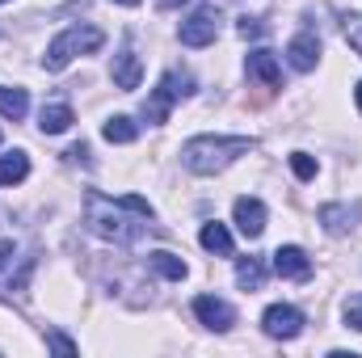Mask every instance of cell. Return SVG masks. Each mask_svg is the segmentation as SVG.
Masks as SVG:
<instances>
[{"label":"cell","instance_id":"cell-24","mask_svg":"<svg viewBox=\"0 0 362 358\" xmlns=\"http://www.w3.org/2000/svg\"><path fill=\"white\" fill-rule=\"evenodd\" d=\"M47 346L59 350V354H76V350H81V346H76L72 337H64V333H47Z\"/></svg>","mask_w":362,"mask_h":358},{"label":"cell","instance_id":"cell-3","mask_svg":"<svg viewBox=\"0 0 362 358\" xmlns=\"http://www.w3.org/2000/svg\"><path fill=\"white\" fill-rule=\"evenodd\" d=\"M101 42H105V34H101L97 25H68L64 34H55V38L47 42L42 68H47V72H64L76 55H93V51H101Z\"/></svg>","mask_w":362,"mask_h":358},{"label":"cell","instance_id":"cell-20","mask_svg":"<svg viewBox=\"0 0 362 358\" xmlns=\"http://www.w3.org/2000/svg\"><path fill=\"white\" fill-rule=\"evenodd\" d=\"M236 282H240L245 291H262V282H266V266H262L257 258H240V262H236Z\"/></svg>","mask_w":362,"mask_h":358},{"label":"cell","instance_id":"cell-14","mask_svg":"<svg viewBox=\"0 0 362 358\" xmlns=\"http://www.w3.org/2000/svg\"><path fill=\"white\" fill-rule=\"evenodd\" d=\"M72 122H76V114H72V105H64V101L42 105V114H38V131H42V135H64Z\"/></svg>","mask_w":362,"mask_h":358},{"label":"cell","instance_id":"cell-28","mask_svg":"<svg viewBox=\"0 0 362 358\" xmlns=\"http://www.w3.org/2000/svg\"><path fill=\"white\" fill-rule=\"evenodd\" d=\"M181 0H160V8H177Z\"/></svg>","mask_w":362,"mask_h":358},{"label":"cell","instance_id":"cell-30","mask_svg":"<svg viewBox=\"0 0 362 358\" xmlns=\"http://www.w3.org/2000/svg\"><path fill=\"white\" fill-rule=\"evenodd\" d=\"M114 4H127V8H135V4H139V0H114Z\"/></svg>","mask_w":362,"mask_h":358},{"label":"cell","instance_id":"cell-31","mask_svg":"<svg viewBox=\"0 0 362 358\" xmlns=\"http://www.w3.org/2000/svg\"><path fill=\"white\" fill-rule=\"evenodd\" d=\"M0 4H4V0H0Z\"/></svg>","mask_w":362,"mask_h":358},{"label":"cell","instance_id":"cell-22","mask_svg":"<svg viewBox=\"0 0 362 358\" xmlns=\"http://www.w3.org/2000/svg\"><path fill=\"white\" fill-rule=\"evenodd\" d=\"M341 30H346V42L362 55V13H346L341 17Z\"/></svg>","mask_w":362,"mask_h":358},{"label":"cell","instance_id":"cell-25","mask_svg":"<svg viewBox=\"0 0 362 358\" xmlns=\"http://www.w3.org/2000/svg\"><path fill=\"white\" fill-rule=\"evenodd\" d=\"M346 325L362 333V299H350V304H346Z\"/></svg>","mask_w":362,"mask_h":358},{"label":"cell","instance_id":"cell-18","mask_svg":"<svg viewBox=\"0 0 362 358\" xmlns=\"http://www.w3.org/2000/svg\"><path fill=\"white\" fill-rule=\"evenodd\" d=\"M101 135H105L110 144H135V135H139V127H135V118H127V114H114V118H105V127H101Z\"/></svg>","mask_w":362,"mask_h":358},{"label":"cell","instance_id":"cell-6","mask_svg":"<svg viewBox=\"0 0 362 358\" xmlns=\"http://www.w3.org/2000/svg\"><path fill=\"white\" fill-rule=\"evenodd\" d=\"M177 38L185 47H211L215 38H219V13L215 8H198V13H189L185 21H181Z\"/></svg>","mask_w":362,"mask_h":358},{"label":"cell","instance_id":"cell-13","mask_svg":"<svg viewBox=\"0 0 362 358\" xmlns=\"http://www.w3.org/2000/svg\"><path fill=\"white\" fill-rule=\"evenodd\" d=\"M25 262H34L30 253H21V245H17V236L13 232H0V282L4 287H13V266H25Z\"/></svg>","mask_w":362,"mask_h":358},{"label":"cell","instance_id":"cell-2","mask_svg":"<svg viewBox=\"0 0 362 358\" xmlns=\"http://www.w3.org/2000/svg\"><path fill=\"white\" fill-rule=\"evenodd\" d=\"M249 152H253L249 135H198L181 148V165L198 178H211V173H223L232 161H240Z\"/></svg>","mask_w":362,"mask_h":358},{"label":"cell","instance_id":"cell-26","mask_svg":"<svg viewBox=\"0 0 362 358\" xmlns=\"http://www.w3.org/2000/svg\"><path fill=\"white\" fill-rule=\"evenodd\" d=\"M262 30H266V25H262L257 17H240V34H245V38H257Z\"/></svg>","mask_w":362,"mask_h":358},{"label":"cell","instance_id":"cell-9","mask_svg":"<svg viewBox=\"0 0 362 358\" xmlns=\"http://www.w3.org/2000/svg\"><path fill=\"white\" fill-rule=\"evenodd\" d=\"M110 76H114V85L122 93L139 89V81H144V64H139V55H135V47L127 42L118 55H114V64H110Z\"/></svg>","mask_w":362,"mask_h":358},{"label":"cell","instance_id":"cell-17","mask_svg":"<svg viewBox=\"0 0 362 358\" xmlns=\"http://www.w3.org/2000/svg\"><path fill=\"white\" fill-rule=\"evenodd\" d=\"M202 249L206 253H219V258H232V232L223 224H202Z\"/></svg>","mask_w":362,"mask_h":358},{"label":"cell","instance_id":"cell-7","mask_svg":"<svg viewBox=\"0 0 362 358\" xmlns=\"http://www.w3.org/2000/svg\"><path fill=\"white\" fill-rule=\"evenodd\" d=\"M194 316H198L206 329H215V333H228V329L236 325V308L223 304V299H215V295H198V299H194Z\"/></svg>","mask_w":362,"mask_h":358},{"label":"cell","instance_id":"cell-29","mask_svg":"<svg viewBox=\"0 0 362 358\" xmlns=\"http://www.w3.org/2000/svg\"><path fill=\"white\" fill-rule=\"evenodd\" d=\"M354 101H358V110H362V85H354Z\"/></svg>","mask_w":362,"mask_h":358},{"label":"cell","instance_id":"cell-10","mask_svg":"<svg viewBox=\"0 0 362 358\" xmlns=\"http://www.w3.org/2000/svg\"><path fill=\"white\" fill-rule=\"evenodd\" d=\"M286 59H291V68H295V72H312V68L320 64V38H316L312 30L295 34V38H291V47H286Z\"/></svg>","mask_w":362,"mask_h":358},{"label":"cell","instance_id":"cell-15","mask_svg":"<svg viewBox=\"0 0 362 358\" xmlns=\"http://www.w3.org/2000/svg\"><path fill=\"white\" fill-rule=\"evenodd\" d=\"M354 219H358V211H354V207H341V202L320 207V224H325V232H329V236H346V232L354 228Z\"/></svg>","mask_w":362,"mask_h":358},{"label":"cell","instance_id":"cell-19","mask_svg":"<svg viewBox=\"0 0 362 358\" xmlns=\"http://www.w3.org/2000/svg\"><path fill=\"white\" fill-rule=\"evenodd\" d=\"M25 110H30V97H25V89H8V85H0V114L4 118H25Z\"/></svg>","mask_w":362,"mask_h":358},{"label":"cell","instance_id":"cell-4","mask_svg":"<svg viewBox=\"0 0 362 358\" xmlns=\"http://www.w3.org/2000/svg\"><path fill=\"white\" fill-rule=\"evenodd\" d=\"M189 93H194V76H189V72H181V68H169V72L160 76V85L152 89V97L144 101L139 118H144V122H152V127H160V122L169 118L173 101H181V97H189Z\"/></svg>","mask_w":362,"mask_h":358},{"label":"cell","instance_id":"cell-27","mask_svg":"<svg viewBox=\"0 0 362 358\" xmlns=\"http://www.w3.org/2000/svg\"><path fill=\"white\" fill-rule=\"evenodd\" d=\"M68 161H89V148H85V144H76V148H68Z\"/></svg>","mask_w":362,"mask_h":358},{"label":"cell","instance_id":"cell-12","mask_svg":"<svg viewBox=\"0 0 362 358\" xmlns=\"http://www.w3.org/2000/svg\"><path fill=\"white\" fill-rule=\"evenodd\" d=\"M245 72H249L253 81H262L266 89H278V85H282V68H278L274 51H249V59H245Z\"/></svg>","mask_w":362,"mask_h":358},{"label":"cell","instance_id":"cell-21","mask_svg":"<svg viewBox=\"0 0 362 358\" xmlns=\"http://www.w3.org/2000/svg\"><path fill=\"white\" fill-rule=\"evenodd\" d=\"M148 266L156 270L160 278H169V282H181V278H185V262H181L177 253H165V249H160V253H152V258H148Z\"/></svg>","mask_w":362,"mask_h":358},{"label":"cell","instance_id":"cell-23","mask_svg":"<svg viewBox=\"0 0 362 358\" xmlns=\"http://www.w3.org/2000/svg\"><path fill=\"white\" fill-rule=\"evenodd\" d=\"M291 169H295V178H299V181L316 178V161H312L308 152H295V156H291Z\"/></svg>","mask_w":362,"mask_h":358},{"label":"cell","instance_id":"cell-5","mask_svg":"<svg viewBox=\"0 0 362 358\" xmlns=\"http://www.w3.org/2000/svg\"><path fill=\"white\" fill-rule=\"evenodd\" d=\"M262 329H266V337H274V342H291V337L303 333V312L291 308V304H270L266 316H262Z\"/></svg>","mask_w":362,"mask_h":358},{"label":"cell","instance_id":"cell-1","mask_svg":"<svg viewBox=\"0 0 362 358\" xmlns=\"http://www.w3.org/2000/svg\"><path fill=\"white\" fill-rule=\"evenodd\" d=\"M152 219V202L139 194H122V198H105L89 190L85 194V224L93 236L114 241V245H139Z\"/></svg>","mask_w":362,"mask_h":358},{"label":"cell","instance_id":"cell-8","mask_svg":"<svg viewBox=\"0 0 362 358\" xmlns=\"http://www.w3.org/2000/svg\"><path fill=\"white\" fill-rule=\"evenodd\" d=\"M232 219H236L240 236L257 241V236L266 232V202H262V198H236V207H232Z\"/></svg>","mask_w":362,"mask_h":358},{"label":"cell","instance_id":"cell-16","mask_svg":"<svg viewBox=\"0 0 362 358\" xmlns=\"http://www.w3.org/2000/svg\"><path fill=\"white\" fill-rule=\"evenodd\" d=\"M25 178H30V156L21 148L4 152L0 156V185H17V181H25Z\"/></svg>","mask_w":362,"mask_h":358},{"label":"cell","instance_id":"cell-11","mask_svg":"<svg viewBox=\"0 0 362 358\" xmlns=\"http://www.w3.org/2000/svg\"><path fill=\"white\" fill-rule=\"evenodd\" d=\"M274 274L278 278H308L312 262H308V253L299 245H282V249H274Z\"/></svg>","mask_w":362,"mask_h":358}]
</instances>
